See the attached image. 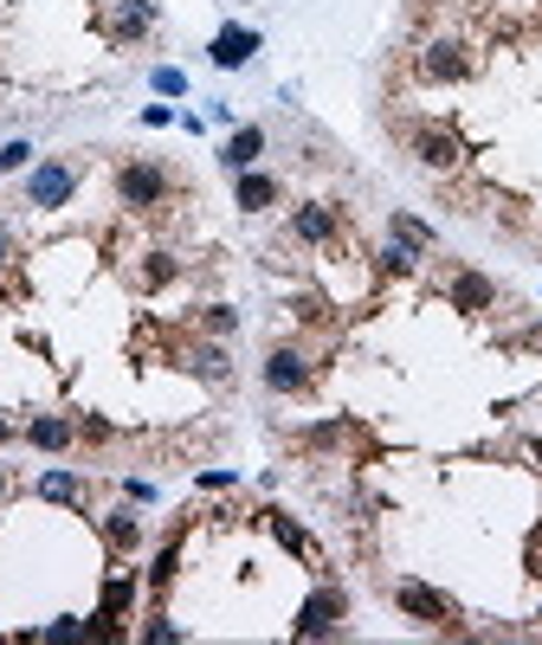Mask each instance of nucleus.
Segmentation results:
<instances>
[{"instance_id":"25","label":"nucleus","mask_w":542,"mask_h":645,"mask_svg":"<svg viewBox=\"0 0 542 645\" xmlns=\"http://www.w3.org/2000/svg\"><path fill=\"white\" fill-rule=\"evenodd\" d=\"M20 168H33V143H7L0 149V175H20Z\"/></svg>"},{"instance_id":"19","label":"nucleus","mask_w":542,"mask_h":645,"mask_svg":"<svg viewBox=\"0 0 542 645\" xmlns=\"http://www.w3.org/2000/svg\"><path fill=\"white\" fill-rule=\"evenodd\" d=\"M265 517H271V535H278V549H291V555H316V549H310V535L298 530L284 510H265Z\"/></svg>"},{"instance_id":"36","label":"nucleus","mask_w":542,"mask_h":645,"mask_svg":"<svg viewBox=\"0 0 542 645\" xmlns=\"http://www.w3.org/2000/svg\"><path fill=\"white\" fill-rule=\"evenodd\" d=\"M530 452H536V458H542V439H530Z\"/></svg>"},{"instance_id":"37","label":"nucleus","mask_w":542,"mask_h":645,"mask_svg":"<svg viewBox=\"0 0 542 645\" xmlns=\"http://www.w3.org/2000/svg\"><path fill=\"white\" fill-rule=\"evenodd\" d=\"M0 497H7V478H0Z\"/></svg>"},{"instance_id":"34","label":"nucleus","mask_w":542,"mask_h":645,"mask_svg":"<svg viewBox=\"0 0 542 645\" xmlns=\"http://www.w3.org/2000/svg\"><path fill=\"white\" fill-rule=\"evenodd\" d=\"M7 439H13V426H7V419H0V446H7Z\"/></svg>"},{"instance_id":"27","label":"nucleus","mask_w":542,"mask_h":645,"mask_svg":"<svg viewBox=\"0 0 542 645\" xmlns=\"http://www.w3.org/2000/svg\"><path fill=\"white\" fill-rule=\"evenodd\" d=\"M143 639H155V645H175V639H181V626H175L168 613H155L149 626H143Z\"/></svg>"},{"instance_id":"13","label":"nucleus","mask_w":542,"mask_h":645,"mask_svg":"<svg viewBox=\"0 0 542 645\" xmlns=\"http://www.w3.org/2000/svg\"><path fill=\"white\" fill-rule=\"evenodd\" d=\"M375 259H382V271H394V278H407V271H420L426 246H420V239H407V232H387V246L375 252Z\"/></svg>"},{"instance_id":"12","label":"nucleus","mask_w":542,"mask_h":645,"mask_svg":"<svg viewBox=\"0 0 542 645\" xmlns=\"http://www.w3.org/2000/svg\"><path fill=\"white\" fill-rule=\"evenodd\" d=\"M232 200H239L246 214H265L271 200H278V181L259 175V168H246V175H232Z\"/></svg>"},{"instance_id":"6","label":"nucleus","mask_w":542,"mask_h":645,"mask_svg":"<svg viewBox=\"0 0 542 645\" xmlns=\"http://www.w3.org/2000/svg\"><path fill=\"white\" fill-rule=\"evenodd\" d=\"M420 72L439 77V84H459V77H471V52H465V39H432L420 52Z\"/></svg>"},{"instance_id":"26","label":"nucleus","mask_w":542,"mask_h":645,"mask_svg":"<svg viewBox=\"0 0 542 645\" xmlns=\"http://www.w3.org/2000/svg\"><path fill=\"white\" fill-rule=\"evenodd\" d=\"M168 278H175V259H168V252H149V266H143V284H168Z\"/></svg>"},{"instance_id":"1","label":"nucleus","mask_w":542,"mask_h":645,"mask_svg":"<svg viewBox=\"0 0 542 645\" xmlns=\"http://www.w3.org/2000/svg\"><path fill=\"white\" fill-rule=\"evenodd\" d=\"M72 194H77V162H65V155H45V162H33V168H27V207H39V214H59Z\"/></svg>"},{"instance_id":"16","label":"nucleus","mask_w":542,"mask_h":645,"mask_svg":"<svg viewBox=\"0 0 542 645\" xmlns=\"http://www.w3.org/2000/svg\"><path fill=\"white\" fill-rule=\"evenodd\" d=\"M104 542H111L116 555L143 549V517H136V510H111V517H104Z\"/></svg>"},{"instance_id":"30","label":"nucleus","mask_w":542,"mask_h":645,"mask_svg":"<svg viewBox=\"0 0 542 645\" xmlns=\"http://www.w3.org/2000/svg\"><path fill=\"white\" fill-rule=\"evenodd\" d=\"M232 485H239L232 471H200V491H232Z\"/></svg>"},{"instance_id":"8","label":"nucleus","mask_w":542,"mask_h":645,"mask_svg":"<svg viewBox=\"0 0 542 645\" xmlns=\"http://www.w3.org/2000/svg\"><path fill=\"white\" fill-rule=\"evenodd\" d=\"M265 387L271 394H304L310 387V362L298 348H271L265 355Z\"/></svg>"},{"instance_id":"5","label":"nucleus","mask_w":542,"mask_h":645,"mask_svg":"<svg viewBox=\"0 0 542 645\" xmlns=\"http://www.w3.org/2000/svg\"><path fill=\"white\" fill-rule=\"evenodd\" d=\"M259 45H265V39L252 33V27H239V20H232V27H220V33H213L207 59H213L220 72H239V65H252V59H259Z\"/></svg>"},{"instance_id":"29","label":"nucleus","mask_w":542,"mask_h":645,"mask_svg":"<svg viewBox=\"0 0 542 645\" xmlns=\"http://www.w3.org/2000/svg\"><path fill=\"white\" fill-rule=\"evenodd\" d=\"M77 433H84V439H111V419H97V414H84V419H77Z\"/></svg>"},{"instance_id":"33","label":"nucleus","mask_w":542,"mask_h":645,"mask_svg":"<svg viewBox=\"0 0 542 645\" xmlns=\"http://www.w3.org/2000/svg\"><path fill=\"white\" fill-rule=\"evenodd\" d=\"M7 252H13V232L0 227V266H7Z\"/></svg>"},{"instance_id":"31","label":"nucleus","mask_w":542,"mask_h":645,"mask_svg":"<svg viewBox=\"0 0 542 645\" xmlns=\"http://www.w3.org/2000/svg\"><path fill=\"white\" fill-rule=\"evenodd\" d=\"M123 491H129V503H155V485H143V478H129Z\"/></svg>"},{"instance_id":"3","label":"nucleus","mask_w":542,"mask_h":645,"mask_svg":"<svg viewBox=\"0 0 542 645\" xmlns=\"http://www.w3.org/2000/svg\"><path fill=\"white\" fill-rule=\"evenodd\" d=\"M116 200H123L129 214H149V207L168 200V175H161L155 162H123V168H116Z\"/></svg>"},{"instance_id":"7","label":"nucleus","mask_w":542,"mask_h":645,"mask_svg":"<svg viewBox=\"0 0 542 645\" xmlns=\"http://www.w3.org/2000/svg\"><path fill=\"white\" fill-rule=\"evenodd\" d=\"M414 155H420L426 168L446 175V168H459L465 162V143L452 136V129H439V123H420V129H414Z\"/></svg>"},{"instance_id":"24","label":"nucleus","mask_w":542,"mask_h":645,"mask_svg":"<svg viewBox=\"0 0 542 645\" xmlns=\"http://www.w3.org/2000/svg\"><path fill=\"white\" fill-rule=\"evenodd\" d=\"M304 439H310V446H343V439H348V419H323V426H310Z\"/></svg>"},{"instance_id":"10","label":"nucleus","mask_w":542,"mask_h":645,"mask_svg":"<svg viewBox=\"0 0 542 645\" xmlns=\"http://www.w3.org/2000/svg\"><path fill=\"white\" fill-rule=\"evenodd\" d=\"M291 232H298L304 246H330V239L343 232V220H336V207H323V200H304V207L291 214Z\"/></svg>"},{"instance_id":"14","label":"nucleus","mask_w":542,"mask_h":645,"mask_svg":"<svg viewBox=\"0 0 542 645\" xmlns=\"http://www.w3.org/2000/svg\"><path fill=\"white\" fill-rule=\"evenodd\" d=\"M149 27H155V0H116V13H111L116 39H143Z\"/></svg>"},{"instance_id":"9","label":"nucleus","mask_w":542,"mask_h":645,"mask_svg":"<svg viewBox=\"0 0 542 645\" xmlns=\"http://www.w3.org/2000/svg\"><path fill=\"white\" fill-rule=\"evenodd\" d=\"M446 298H452V310H465V316H484V310L498 304V284H491L484 271H459V278L446 284Z\"/></svg>"},{"instance_id":"4","label":"nucleus","mask_w":542,"mask_h":645,"mask_svg":"<svg viewBox=\"0 0 542 645\" xmlns=\"http://www.w3.org/2000/svg\"><path fill=\"white\" fill-rule=\"evenodd\" d=\"M394 607L407 613V620H420V626H452L459 620V607L439 587H426V581H394Z\"/></svg>"},{"instance_id":"35","label":"nucleus","mask_w":542,"mask_h":645,"mask_svg":"<svg viewBox=\"0 0 542 645\" xmlns=\"http://www.w3.org/2000/svg\"><path fill=\"white\" fill-rule=\"evenodd\" d=\"M536 581H542V542H536Z\"/></svg>"},{"instance_id":"2","label":"nucleus","mask_w":542,"mask_h":645,"mask_svg":"<svg viewBox=\"0 0 542 645\" xmlns=\"http://www.w3.org/2000/svg\"><path fill=\"white\" fill-rule=\"evenodd\" d=\"M343 620H348V594H343V587H316L304 607H298L291 633H298V639H336V633H343Z\"/></svg>"},{"instance_id":"22","label":"nucleus","mask_w":542,"mask_h":645,"mask_svg":"<svg viewBox=\"0 0 542 645\" xmlns=\"http://www.w3.org/2000/svg\"><path fill=\"white\" fill-rule=\"evenodd\" d=\"M175 574H181V542H168V549L149 562V587H168Z\"/></svg>"},{"instance_id":"28","label":"nucleus","mask_w":542,"mask_h":645,"mask_svg":"<svg viewBox=\"0 0 542 645\" xmlns=\"http://www.w3.org/2000/svg\"><path fill=\"white\" fill-rule=\"evenodd\" d=\"M207 330H213V336H232V330H239V310L213 304V310H207Z\"/></svg>"},{"instance_id":"11","label":"nucleus","mask_w":542,"mask_h":645,"mask_svg":"<svg viewBox=\"0 0 542 645\" xmlns=\"http://www.w3.org/2000/svg\"><path fill=\"white\" fill-rule=\"evenodd\" d=\"M259 155H265V129H259V123H246V129H232V143L220 149V168H227V175H246Z\"/></svg>"},{"instance_id":"23","label":"nucleus","mask_w":542,"mask_h":645,"mask_svg":"<svg viewBox=\"0 0 542 645\" xmlns=\"http://www.w3.org/2000/svg\"><path fill=\"white\" fill-rule=\"evenodd\" d=\"M149 84L161 91V97H181V91H188V72H175V65H155Z\"/></svg>"},{"instance_id":"32","label":"nucleus","mask_w":542,"mask_h":645,"mask_svg":"<svg viewBox=\"0 0 542 645\" xmlns=\"http://www.w3.org/2000/svg\"><path fill=\"white\" fill-rule=\"evenodd\" d=\"M143 123H149V129H161V123H175V111H168V104H149V111H143Z\"/></svg>"},{"instance_id":"17","label":"nucleus","mask_w":542,"mask_h":645,"mask_svg":"<svg viewBox=\"0 0 542 645\" xmlns=\"http://www.w3.org/2000/svg\"><path fill=\"white\" fill-rule=\"evenodd\" d=\"M188 368L200 381H232V362H227V348H220V342H200V348H188Z\"/></svg>"},{"instance_id":"21","label":"nucleus","mask_w":542,"mask_h":645,"mask_svg":"<svg viewBox=\"0 0 542 645\" xmlns=\"http://www.w3.org/2000/svg\"><path fill=\"white\" fill-rule=\"evenodd\" d=\"M387 232H407V239H420L426 252H432V239H439V232L426 227V220H414L407 207H394V214H387Z\"/></svg>"},{"instance_id":"20","label":"nucleus","mask_w":542,"mask_h":645,"mask_svg":"<svg viewBox=\"0 0 542 645\" xmlns=\"http://www.w3.org/2000/svg\"><path fill=\"white\" fill-rule=\"evenodd\" d=\"M129 601H136V581H129V574H111V581H104V607H97V613L123 620V613H129Z\"/></svg>"},{"instance_id":"15","label":"nucleus","mask_w":542,"mask_h":645,"mask_svg":"<svg viewBox=\"0 0 542 645\" xmlns=\"http://www.w3.org/2000/svg\"><path fill=\"white\" fill-rule=\"evenodd\" d=\"M27 439H33L39 452H65V446L77 439V426L72 419H59V414H39L33 426H27Z\"/></svg>"},{"instance_id":"18","label":"nucleus","mask_w":542,"mask_h":645,"mask_svg":"<svg viewBox=\"0 0 542 645\" xmlns=\"http://www.w3.org/2000/svg\"><path fill=\"white\" fill-rule=\"evenodd\" d=\"M39 497H45V503H84V478H77V471H45V478H39Z\"/></svg>"}]
</instances>
